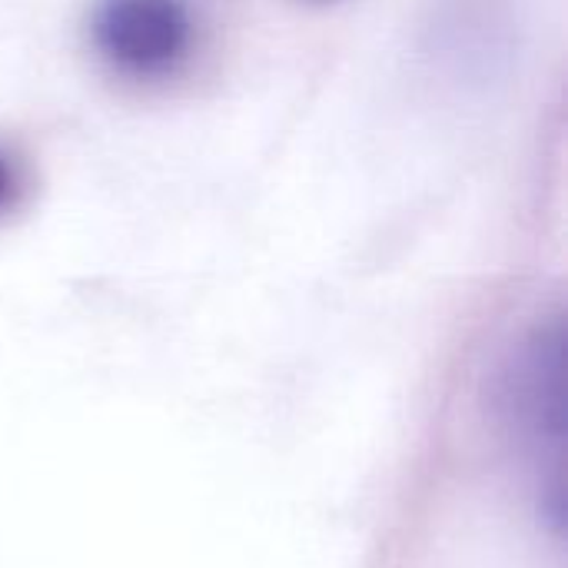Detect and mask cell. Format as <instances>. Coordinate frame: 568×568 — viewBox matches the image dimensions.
I'll return each mask as SVG.
<instances>
[{
  "mask_svg": "<svg viewBox=\"0 0 568 568\" xmlns=\"http://www.w3.org/2000/svg\"><path fill=\"white\" fill-rule=\"evenodd\" d=\"M196 33L190 0H97L90 13L97 57L136 83L176 77L196 53Z\"/></svg>",
  "mask_w": 568,
  "mask_h": 568,
  "instance_id": "obj_2",
  "label": "cell"
},
{
  "mask_svg": "<svg viewBox=\"0 0 568 568\" xmlns=\"http://www.w3.org/2000/svg\"><path fill=\"white\" fill-rule=\"evenodd\" d=\"M562 369H566V329L562 316H549L529 329L519 343L506 396L513 423L526 449L532 453V469L539 483V509L552 526L562 523Z\"/></svg>",
  "mask_w": 568,
  "mask_h": 568,
  "instance_id": "obj_1",
  "label": "cell"
},
{
  "mask_svg": "<svg viewBox=\"0 0 568 568\" xmlns=\"http://www.w3.org/2000/svg\"><path fill=\"white\" fill-rule=\"evenodd\" d=\"M20 193H23L20 163L0 146V216H7V213L20 203Z\"/></svg>",
  "mask_w": 568,
  "mask_h": 568,
  "instance_id": "obj_3",
  "label": "cell"
},
{
  "mask_svg": "<svg viewBox=\"0 0 568 568\" xmlns=\"http://www.w3.org/2000/svg\"><path fill=\"white\" fill-rule=\"evenodd\" d=\"M303 3H316V7H326V3H339V0H303Z\"/></svg>",
  "mask_w": 568,
  "mask_h": 568,
  "instance_id": "obj_4",
  "label": "cell"
}]
</instances>
